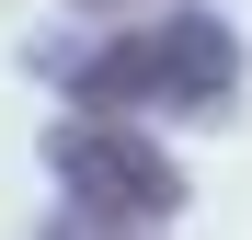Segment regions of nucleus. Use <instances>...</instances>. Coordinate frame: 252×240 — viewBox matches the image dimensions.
Listing matches in <instances>:
<instances>
[{
	"instance_id": "f257e3e1",
	"label": "nucleus",
	"mask_w": 252,
	"mask_h": 240,
	"mask_svg": "<svg viewBox=\"0 0 252 240\" xmlns=\"http://www.w3.org/2000/svg\"><path fill=\"white\" fill-rule=\"evenodd\" d=\"M46 69L80 92V114H126V126H195V114L241 103V34L218 12H149V23L103 34L80 57H46Z\"/></svg>"
},
{
	"instance_id": "f03ea898",
	"label": "nucleus",
	"mask_w": 252,
	"mask_h": 240,
	"mask_svg": "<svg viewBox=\"0 0 252 240\" xmlns=\"http://www.w3.org/2000/svg\"><path fill=\"white\" fill-rule=\"evenodd\" d=\"M46 172L69 183V206L92 229H172L184 217V160L126 114H58L46 126Z\"/></svg>"
},
{
	"instance_id": "7ed1b4c3",
	"label": "nucleus",
	"mask_w": 252,
	"mask_h": 240,
	"mask_svg": "<svg viewBox=\"0 0 252 240\" xmlns=\"http://www.w3.org/2000/svg\"><path fill=\"white\" fill-rule=\"evenodd\" d=\"M46 240H80V229H46Z\"/></svg>"
},
{
	"instance_id": "20e7f679",
	"label": "nucleus",
	"mask_w": 252,
	"mask_h": 240,
	"mask_svg": "<svg viewBox=\"0 0 252 240\" xmlns=\"http://www.w3.org/2000/svg\"><path fill=\"white\" fill-rule=\"evenodd\" d=\"M160 12H172V0H160Z\"/></svg>"
}]
</instances>
